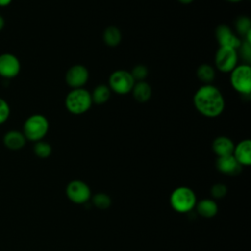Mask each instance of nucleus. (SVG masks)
I'll return each mask as SVG.
<instances>
[{
    "label": "nucleus",
    "instance_id": "obj_1",
    "mask_svg": "<svg viewBox=\"0 0 251 251\" xmlns=\"http://www.w3.org/2000/svg\"><path fill=\"white\" fill-rule=\"evenodd\" d=\"M193 105L204 117L216 118L225 109V99L218 87L212 84H204L194 93Z\"/></svg>",
    "mask_w": 251,
    "mask_h": 251
},
{
    "label": "nucleus",
    "instance_id": "obj_2",
    "mask_svg": "<svg viewBox=\"0 0 251 251\" xmlns=\"http://www.w3.org/2000/svg\"><path fill=\"white\" fill-rule=\"evenodd\" d=\"M92 105L90 92L84 88H74L71 90L65 99L67 110L74 115H81L87 112Z\"/></svg>",
    "mask_w": 251,
    "mask_h": 251
},
{
    "label": "nucleus",
    "instance_id": "obj_3",
    "mask_svg": "<svg viewBox=\"0 0 251 251\" xmlns=\"http://www.w3.org/2000/svg\"><path fill=\"white\" fill-rule=\"evenodd\" d=\"M49 129V122L41 114H33L29 116L23 126V133L26 139L30 141H39L46 135Z\"/></svg>",
    "mask_w": 251,
    "mask_h": 251
},
{
    "label": "nucleus",
    "instance_id": "obj_4",
    "mask_svg": "<svg viewBox=\"0 0 251 251\" xmlns=\"http://www.w3.org/2000/svg\"><path fill=\"white\" fill-rule=\"evenodd\" d=\"M170 203L176 212L186 213L195 207L196 196L191 188L179 186L172 192Z\"/></svg>",
    "mask_w": 251,
    "mask_h": 251
},
{
    "label": "nucleus",
    "instance_id": "obj_5",
    "mask_svg": "<svg viewBox=\"0 0 251 251\" xmlns=\"http://www.w3.org/2000/svg\"><path fill=\"white\" fill-rule=\"evenodd\" d=\"M230 83L242 95L251 93V68L248 64L236 66L230 72Z\"/></svg>",
    "mask_w": 251,
    "mask_h": 251
},
{
    "label": "nucleus",
    "instance_id": "obj_6",
    "mask_svg": "<svg viewBox=\"0 0 251 251\" xmlns=\"http://www.w3.org/2000/svg\"><path fill=\"white\" fill-rule=\"evenodd\" d=\"M135 80L130 72L125 70H117L109 76V88L118 94H126L131 91Z\"/></svg>",
    "mask_w": 251,
    "mask_h": 251
},
{
    "label": "nucleus",
    "instance_id": "obj_7",
    "mask_svg": "<svg viewBox=\"0 0 251 251\" xmlns=\"http://www.w3.org/2000/svg\"><path fill=\"white\" fill-rule=\"evenodd\" d=\"M238 61V52L236 49L226 46H220L215 56V65L223 73H230Z\"/></svg>",
    "mask_w": 251,
    "mask_h": 251
},
{
    "label": "nucleus",
    "instance_id": "obj_8",
    "mask_svg": "<svg viewBox=\"0 0 251 251\" xmlns=\"http://www.w3.org/2000/svg\"><path fill=\"white\" fill-rule=\"evenodd\" d=\"M66 193L68 198L76 204L85 203L91 195L89 186L82 180L71 181L66 188Z\"/></svg>",
    "mask_w": 251,
    "mask_h": 251
},
{
    "label": "nucleus",
    "instance_id": "obj_9",
    "mask_svg": "<svg viewBox=\"0 0 251 251\" xmlns=\"http://www.w3.org/2000/svg\"><path fill=\"white\" fill-rule=\"evenodd\" d=\"M21 63L19 59L11 54L4 53L0 55V75L5 78H13L19 75Z\"/></svg>",
    "mask_w": 251,
    "mask_h": 251
},
{
    "label": "nucleus",
    "instance_id": "obj_10",
    "mask_svg": "<svg viewBox=\"0 0 251 251\" xmlns=\"http://www.w3.org/2000/svg\"><path fill=\"white\" fill-rule=\"evenodd\" d=\"M89 73L86 67L82 65L72 66L66 74V82L74 88H81L88 80Z\"/></svg>",
    "mask_w": 251,
    "mask_h": 251
},
{
    "label": "nucleus",
    "instance_id": "obj_11",
    "mask_svg": "<svg viewBox=\"0 0 251 251\" xmlns=\"http://www.w3.org/2000/svg\"><path fill=\"white\" fill-rule=\"evenodd\" d=\"M216 38L220 46H226L237 49L241 40L226 25H220L216 28Z\"/></svg>",
    "mask_w": 251,
    "mask_h": 251
},
{
    "label": "nucleus",
    "instance_id": "obj_12",
    "mask_svg": "<svg viewBox=\"0 0 251 251\" xmlns=\"http://www.w3.org/2000/svg\"><path fill=\"white\" fill-rule=\"evenodd\" d=\"M216 167L223 174L234 176L240 173L242 166L235 160L233 155H227V156L218 157L216 162Z\"/></svg>",
    "mask_w": 251,
    "mask_h": 251
},
{
    "label": "nucleus",
    "instance_id": "obj_13",
    "mask_svg": "<svg viewBox=\"0 0 251 251\" xmlns=\"http://www.w3.org/2000/svg\"><path fill=\"white\" fill-rule=\"evenodd\" d=\"M232 155L241 166H249L251 164V141L244 139L238 142L234 146Z\"/></svg>",
    "mask_w": 251,
    "mask_h": 251
},
{
    "label": "nucleus",
    "instance_id": "obj_14",
    "mask_svg": "<svg viewBox=\"0 0 251 251\" xmlns=\"http://www.w3.org/2000/svg\"><path fill=\"white\" fill-rule=\"evenodd\" d=\"M212 149L218 157L232 155L234 144L232 140L226 136H218L212 143Z\"/></svg>",
    "mask_w": 251,
    "mask_h": 251
},
{
    "label": "nucleus",
    "instance_id": "obj_15",
    "mask_svg": "<svg viewBox=\"0 0 251 251\" xmlns=\"http://www.w3.org/2000/svg\"><path fill=\"white\" fill-rule=\"evenodd\" d=\"M25 141L26 138L24 133L18 130H10L3 137L4 145L10 150H19L23 148Z\"/></svg>",
    "mask_w": 251,
    "mask_h": 251
},
{
    "label": "nucleus",
    "instance_id": "obj_16",
    "mask_svg": "<svg viewBox=\"0 0 251 251\" xmlns=\"http://www.w3.org/2000/svg\"><path fill=\"white\" fill-rule=\"evenodd\" d=\"M131 92H132L133 98L140 103H144V102L148 101L150 99L151 93H152L151 86L144 80L135 82L131 89Z\"/></svg>",
    "mask_w": 251,
    "mask_h": 251
},
{
    "label": "nucleus",
    "instance_id": "obj_17",
    "mask_svg": "<svg viewBox=\"0 0 251 251\" xmlns=\"http://www.w3.org/2000/svg\"><path fill=\"white\" fill-rule=\"evenodd\" d=\"M196 210L202 217L212 218L218 213V205L212 199H203L197 203Z\"/></svg>",
    "mask_w": 251,
    "mask_h": 251
},
{
    "label": "nucleus",
    "instance_id": "obj_18",
    "mask_svg": "<svg viewBox=\"0 0 251 251\" xmlns=\"http://www.w3.org/2000/svg\"><path fill=\"white\" fill-rule=\"evenodd\" d=\"M91 95V99H92V103H95L97 105H101L106 103L110 96H111V89L109 88L108 85L105 84H99L97 85L92 93H90Z\"/></svg>",
    "mask_w": 251,
    "mask_h": 251
},
{
    "label": "nucleus",
    "instance_id": "obj_19",
    "mask_svg": "<svg viewBox=\"0 0 251 251\" xmlns=\"http://www.w3.org/2000/svg\"><path fill=\"white\" fill-rule=\"evenodd\" d=\"M103 40L108 46H111V47H115L119 45L122 40L121 30L114 25L108 26L103 32Z\"/></svg>",
    "mask_w": 251,
    "mask_h": 251
},
{
    "label": "nucleus",
    "instance_id": "obj_20",
    "mask_svg": "<svg viewBox=\"0 0 251 251\" xmlns=\"http://www.w3.org/2000/svg\"><path fill=\"white\" fill-rule=\"evenodd\" d=\"M196 75L205 84H211V82L215 79V70L212 66L208 64H202L198 67L196 71Z\"/></svg>",
    "mask_w": 251,
    "mask_h": 251
},
{
    "label": "nucleus",
    "instance_id": "obj_21",
    "mask_svg": "<svg viewBox=\"0 0 251 251\" xmlns=\"http://www.w3.org/2000/svg\"><path fill=\"white\" fill-rule=\"evenodd\" d=\"M235 27L241 36H245L247 32L251 30V21L250 18L247 16H240L235 21Z\"/></svg>",
    "mask_w": 251,
    "mask_h": 251
},
{
    "label": "nucleus",
    "instance_id": "obj_22",
    "mask_svg": "<svg viewBox=\"0 0 251 251\" xmlns=\"http://www.w3.org/2000/svg\"><path fill=\"white\" fill-rule=\"evenodd\" d=\"M33 151L37 157L44 159V158H48L51 155L52 147L48 142L39 140V141H36L33 147Z\"/></svg>",
    "mask_w": 251,
    "mask_h": 251
},
{
    "label": "nucleus",
    "instance_id": "obj_23",
    "mask_svg": "<svg viewBox=\"0 0 251 251\" xmlns=\"http://www.w3.org/2000/svg\"><path fill=\"white\" fill-rule=\"evenodd\" d=\"M92 203L98 209L104 210V209H107V208L110 207V205L112 203V200H111V198L108 194L103 193V192H99V193H96L93 196Z\"/></svg>",
    "mask_w": 251,
    "mask_h": 251
},
{
    "label": "nucleus",
    "instance_id": "obj_24",
    "mask_svg": "<svg viewBox=\"0 0 251 251\" xmlns=\"http://www.w3.org/2000/svg\"><path fill=\"white\" fill-rule=\"evenodd\" d=\"M147 74L148 70L144 65H137L130 72V75H132L133 79L137 81L144 80V78L147 76Z\"/></svg>",
    "mask_w": 251,
    "mask_h": 251
},
{
    "label": "nucleus",
    "instance_id": "obj_25",
    "mask_svg": "<svg viewBox=\"0 0 251 251\" xmlns=\"http://www.w3.org/2000/svg\"><path fill=\"white\" fill-rule=\"evenodd\" d=\"M239 49V55L244 59V61H246L247 63H250L251 61V44L246 42V41H241L239 47L237 48Z\"/></svg>",
    "mask_w": 251,
    "mask_h": 251
},
{
    "label": "nucleus",
    "instance_id": "obj_26",
    "mask_svg": "<svg viewBox=\"0 0 251 251\" xmlns=\"http://www.w3.org/2000/svg\"><path fill=\"white\" fill-rule=\"evenodd\" d=\"M10 112L11 110L9 104L3 98L0 97V125L4 124L8 120Z\"/></svg>",
    "mask_w": 251,
    "mask_h": 251
},
{
    "label": "nucleus",
    "instance_id": "obj_27",
    "mask_svg": "<svg viewBox=\"0 0 251 251\" xmlns=\"http://www.w3.org/2000/svg\"><path fill=\"white\" fill-rule=\"evenodd\" d=\"M227 192V187L223 183H216L211 187V194L215 198H223Z\"/></svg>",
    "mask_w": 251,
    "mask_h": 251
},
{
    "label": "nucleus",
    "instance_id": "obj_28",
    "mask_svg": "<svg viewBox=\"0 0 251 251\" xmlns=\"http://www.w3.org/2000/svg\"><path fill=\"white\" fill-rule=\"evenodd\" d=\"M12 0H0V7H6L11 4Z\"/></svg>",
    "mask_w": 251,
    "mask_h": 251
},
{
    "label": "nucleus",
    "instance_id": "obj_29",
    "mask_svg": "<svg viewBox=\"0 0 251 251\" xmlns=\"http://www.w3.org/2000/svg\"><path fill=\"white\" fill-rule=\"evenodd\" d=\"M4 25H5V21H4V18H3V17L0 15V30H2V29H3Z\"/></svg>",
    "mask_w": 251,
    "mask_h": 251
},
{
    "label": "nucleus",
    "instance_id": "obj_30",
    "mask_svg": "<svg viewBox=\"0 0 251 251\" xmlns=\"http://www.w3.org/2000/svg\"><path fill=\"white\" fill-rule=\"evenodd\" d=\"M178 2H180L181 4H184V5H187V4H190L192 3L194 0H177Z\"/></svg>",
    "mask_w": 251,
    "mask_h": 251
},
{
    "label": "nucleus",
    "instance_id": "obj_31",
    "mask_svg": "<svg viewBox=\"0 0 251 251\" xmlns=\"http://www.w3.org/2000/svg\"><path fill=\"white\" fill-rule=\"evenodd\" d=\"M226 1L231 2V3H237V2H240V1H242V0H226Z\"/></svg>",
    "mask_w": 251,
    "mask_h": 251
}]
</instances>
